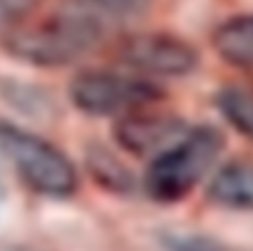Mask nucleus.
<instances>
[{
    "label": "nucleus",
    "instance_id": "obj_1",
    "mask_svg": "<svg viewBox=\"0 0 253 251\" xmlns=\"http://www.w3.org/2000/svg\"><path fill=\"white\" fill-rule=\"evenodd\" d=\"M147 5L149 0H62L47 18L15 28L5 38V50L40 67L67 65L137 20Z\"/></svg>",
    "mask_w": 253,
    "mask_h": 251
},
{
    "label": "nucleus",
    "instance_id": "obj_2",
    "mask_svg": "<svg viewBox=\"0 0 253 251\" xmlns=\"http://www.w3.org/2000/svg\"><path fill=\"white\" fill-rule=\"evenodd\" d=\"M223 147V137L213 127L189 130L184 140L154 157L147 172V192L162 204L181 201L211 169Z\"/></svg>",
    "mask_w": 253,
    "mask_h": 251
},
{
    "label": "nucleus",
    "instance_id": "obj_3",
    "mask_svg": "<svg viewBox=\"0 0 253 251\" xmlns=\"http://www.w3.org/2000/svg\"><path fill=\"white\" fill-rule=\"evenodd\" d=\"M0 150L33 192L52 199H65L77 192V172L72 162L47 140L0 122Z\"/></svg>",
    "mask_w": 253,
    "mask_h": 251
},
{
    "label": "nucleus",
    "instance_id": "obj_4",
    "mask_svg": "<svg viewBox=\"0 0 253 251\" xmlns=\"http://www.w3.org/2000/svg\"><path fill=\"white\" fill-rule=\"evenodd\" d=\"M70 97L77 104V109L87 114H97V117L119 114L122 117L162 100V90L144 75L92 70L72 80Z\"/></svg>",
    "mask_w": 253,
    "mask_h": 251
},
{
    "label": "nucleus",
    "instance_id": "obj_5",
    "mask_svg": "<svg viewBox=\"0 0 253 251\" xmlns=\"http://www.w3.org/2000/svg\"><path fill=\"white\" fill-rule=\"evenodd\" d=\"M119 60L144 77H179L196 67V50L169 33H139L122 40Z\"/></svg>",
    "mask_w": 253,
    "mask_h": 251
},
{
    "label": "nucleus",
    "instance_id": "obj_6",
    "mask_svg": "<svg viewBox=\"0 0 253 251\" xmlns=\"http://www.w3.org/2000/svg\"><path fill=\"white\" fill-rule=\"evenodd\" d=\"M189 135V127L174 114L167 112H149L137 109L129 114H122V119L114 127V140L132 154L159 157L169 147H174L179 140Z\"/></svg>",
    "mask_w": 253,
    "mask_h": 251
},
{
    "label": "nucleus",
    "instance_id": "obj_7",
    "mask_svg": "<svg viewBox=\"0 0 253 251\" xmlns=\"http://www.w3.org/2000/svg\"><path fill=\"white\" fill-rule=\"evenodd\" d=\"M209 199L226 209H253V164L231 162L216 172L209 184Z\"/></svg>",
    "mask_w": 253,
    "mask_h": 251
},
{
    "label": "nucleus",
    "instance_id": "obj_8",
    "mask_svg": "<svg viewBox=\"0 0 253 251\" xmlns=\"http://www.w3.org/2000/svg\"><path fill=\"white\" fill-rule=\"evenodd\" d=\"M213 48L231 65L253 70V15H238L221 23L213 33Z\"/></svg>",
    "mask_w": 253,
    "mask_h": 251
},
{
    "label": "nucleus",
    "instance_id": "obj_9",
    "mask_svg": "<svg viewBox=\"0 0 253 251\" xmlns=\"http://www.w3.org/2000/svg\"><path fill=\"white\" fill-rule=\"evenodd\" d=\"M218 107L233 127L253 140V85H233L218 95Z\"/></svg>",
    "mask_w": 253,
    "mask_h": 251
},
{
    "label": "nucleus",
    "instance_id": "obj_10",
    "mask_svg": "<svg viewBox=\"0 0 253 251\" xmlns=\"http://www.w3.org/2000/svg\"><path fill=\"white\" fill-rule=\"evenodd\" d=\"M40 3L42 0H0V28H13Z\"/></svg>",
    "mask_w": 253,
    "mask_h": 251
}]
</instances>
